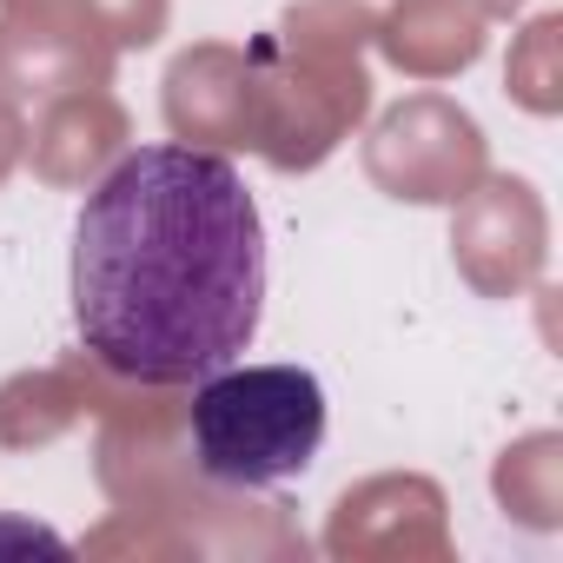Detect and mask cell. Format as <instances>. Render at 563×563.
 <instances>
[{
    "mask_svg": "<svg viewBox=\"0 0 563 563\" xmlns=\"http://www.w3.org/2000/svg\"><path fill=\"white\" fill-rule=\"evenodd\" d=\"M265 312V219L245 173L199 146L126 153L74 219L80 345L133 385L239 365Z\"/></svg>",
    "mask_w": 563,
    "mask_h": 563,
    "instance_id": "6da1fadb",
    "label": "cell"
},
{
    "mask_svg": "<svg viewBox=\"0 0 563 563\" xmlns=\"http://www.w3.org/2000/svg\"><path fill=\"white\" fill-rule=\"evenodd\" d=\"M192 457L212 484L265 490L312 471L325 444V385L306 365H219L192 385Z\"/></svg>",
    "mask_w": 563,
    "mask_h": 563,
    "instance_id": "7a4b0ae2",
    "label": "cell"
}]
</instances>
